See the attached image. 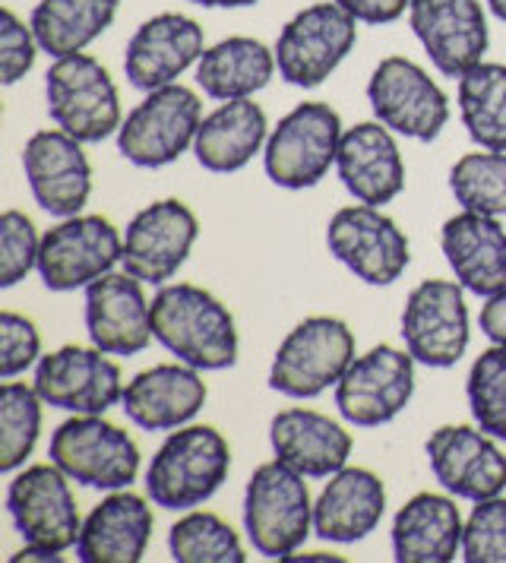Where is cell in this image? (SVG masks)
Masks as SVG:
<instances>
[{
  "label": "cell",
  "mask_w": 506,
  "mask_h": 563,
  "mask_svg": "<svg viewBox=\"0 0 506 563\" xmlns=\"http://www.w3.org/2000/svg\"><path fill=\"white\" fill-rule=\"evenodd\" d=\"M152 333L177 361L197 371H228L238 361L231 310L200 285H165L152 298Z\"/></svg>",
  "instance_id": "1"
},
{
  "label": "cell",
  "mask_w": 506,
  "mask_h": 563,
  "mask_svg": "<svg viewBox=\"0 0 506 563\" xmlns=\"http://www.w3.org/2000/svg\"><path fill=\"white\" fill-rule=\"evenodd\" d=\"M231 472L228 440L209 424H184L158 446L146 468V494L162 510H194L206 504Z\"/></svg>",
  "instance_id": "2"
},
{
  "label": "cell",
  "mask_w": 506,
  "mask_h": 563,
  "mask_svg": "<svg viewBox=\"0 0 506 563\" xmlns=\"http://www.w3.org/2000/svg\"><path fill=\"white\" fill-rule=\"evenodd\" d=\"M244 532L256 554L288 561L314 532V500L301 472L263 462L244 490Z\"/></svg>",
  "instance_id": "3"
},
{
  "label": "cell",
  "mask_w": 506,
  "mask_h": 563,
  "mask_svg": "<svg viewBox=\"0 0 506 563\" xmlns=\"http://www.w3.org/2000/svg\"><path fill=\"white\" fill-rule=\"evenodd\" d=\"M51 121L79 143H101L121 130V96L108 67L92 54L57 57L45 77Z\"/></svg>",
  "instance_id": "4"
},
{
  "label": "cell",
  "mask_w": 506,
  "mask_h": 563,
  "mask_svg": "<svg viewBox=\"0 0 506 563\" xmlns=\"http://www.w3.org/2000/svg\"><path fill=\"white\" fill-rule=\"evenodd\" d=\"M354 361V333L339 317H307L282 339L270 386L288 399H317Z\"/></svg>",
  "instance_id": "5"
},
{
  "label": "cell",
  "mask_w": 506,
  "mask_h": 563,
  "mask_svg": "<svg viewBox=\"0 0 506 563\" xmlns=\"http://www.w3.org/2000/svg\"><path fill=\"white\" fill-rule=\"evenodd\" d=\"M342 118L327 102H301L270 133L263 165L276 187L307 190L327 178L339 158Z\"/></svg>",
  "instance_id": "6"
},
{
  "label": "cell",
  "mask_w": 506,
  "mask_h": 563,
  "mask_svg": "<svg viewBox=\"0 0 506 563\" xmlns=\"http://www.w3.org/2000/svg\"><path fill=\"white\" fill-rule=\"evenodd\" d=\"M358 20L336 0L298 10L276 38L278 77L298 89H317L352 54Z\"/></svg>",
  "instance_id": "7"
},
{
  "label": "cell",
  "mask_w": 506,
  "mask_h": 563,
  "mask_svg": "<svg viewBox=\"0 0 506 563\" xmlns=\"http://www.w3.org/2000/svg\"><path fill=\"white\" fill-rule=\"evenodd\" d=\"M202 124L200 96L180 82L146 92L118 130V150L136 168H165L187 153Z\"/></svg>",
  "instance_id": "8"
},
{
  "label": "cell",
  "mask_w": 506,
  "mask_h": 563,
  "mask_svg": "<svg viewBox=\"0 0 506 563\" xmlns=\"http://www.w3.org/2000/svg\"><path fill=\"white\" fill-rule=\"evenodd\" d=\"M51 462L76 485L96 490H121L140 472V446L118 424L101 415H74L54 434Z\"/></svg>",
  "instance_id": "9"
},
{
  "label": "cell",
  "mask_w": 506,
  "mask_h": 563,
  "mask_svg": "<svg viewBox=\"0 0 506 563\" xmlns=\"http://www.w3.org/2000/svg\"><path fill=\"white\" fill-rule=\"evenodd\" d=\"M7 512L25 544L64 554L76 548L82 519L76 510L70 478L54 465H29L7 487Z\"/></svg>",
  "instance_id": "10"
},
{
  "label": "cell",
  "mask_w": 506,
  "mask_h": 563,
  "mask_svg": "<svg viewBox=\"0 0 506 563\" xmlns=\"http://www.w3.org/2000/svg\"><path fill=\"white\" fill-rule=\"evenodd\" d=\"M367 102L380 124L418 143L437 140L450 121L447 92L430 79L425 67H418L408 57L380 60L367 82Z\"/></svg>",
  "instance_id": "11"
},
{
  "label": "cell",
  "mask_w": 506,
  "mask_h": 563,
  "mask_svg": "<svg viewBox=\"0 0 506 563\" xmlns=\"http://www.w3.org/2000/svg\"><path fill=\"white\" fill-rule=\"evenodd\" d=\"M415 396V358L408 349L377 345L354 358L336 384V406L354 428L396 421Z\"/></svg>",
  "instance_id": "12"
},
{
  "label": "cell",
  "mask_w": 506,
  "mask_h": 563,
  "mask_svg": "<svg viewBox=\"0 0 506 563\" xmlns=\"http://www.w3.org/2000/svg\"><path fill=\"white\" fill-rule=\"evenodd\" d=\"M403 339L411 358L433 371H447L469 349L465 288L450 279H425L411 288L403 310Z\"/></svg>",
  "instance_id": "13"
},
{
  "label": "cell",
  "mask_w": 506,
  "mask_h": 563,
  "mask_svg": "<svg viewBox=\"0 0 506 563\" xmlns=\"http://www.w3.org/2000/svg\"><path fill=\"white\" fill-rule=\"evenodd\" d=\"M124 256V238L101 216H70L42 234L38 276L51 291L86 288L114 269Z\"/></svg>",
  "instance_id": "14"
},
{
  "label": "cell",
  "mask_w": 506,
  "mask_h": 563,
  "mask_svg": "<svg viewBox=\"0 0 506 563\" xmlns=\"http://www.w3.org/2000/svg\"><path fill=\"white\" fill-rule=\"evenodd\" d=\"M35 393L51 409L74 415H105L124 399L121 367L101 349L64 345L35 364Z\"/></svg>",
  "instance_id": "15"
},
{
  "label": "cell",
  "mask_w": 506,
  "mask_h": 563,
  "mask_svg": "<svg viewBox=\"0 0 506 563\" xmlns=\"http://www.w3.org/2000/svg\"><path fill=\"white\" fill-rule=\"evenodd\" d=\"M329 254L367 285H393L408 269L411 247L405 231L380 206H345L329 219Z\"/></svg>",
  "instance_id": "16"
},
{
  "label": "cell",
  "mask_w": 506,
  "mask_h": 563,
  "mask_svg": "<svg viewBox=\"0 0 506 563\" xmlns=\"http://www.w3.org/2000/svg\"><path fill=\"white\" fill-rule=\"evenodd\" d=\"M200 222L180 200H158L140 209L124 234V269L146 285H165L177 276L197 244Z\"/></svg>",
  "instance_id": "17"
},
{
  "label": "cell",
  "mask_w": 506,
  "mask_h": 563,
  "mask_svg": "<svg viewBox=\"0 0 506 563\" xmlns=\"http://www.w3.org/2000/svg\"><path fill=\"white\" fill-rule=\"evenodd\" d=\"M408 23L443 77L459 79L472 70L491 45L487 16L479 0H411Z\"/></svg>",
  "instance_id": "18"
},
{
  "label": "cell",
  "mask_w": 506,
  "mask_h": 563,
  "mask_svg": "<svg viewBox=\"0 0 506 563\" xmlns=\"http://www.w3.org/2000/svg\"><path fill=\"white\" fill-rule=\"evenodd\" d=\"M23 168L35 203L57 219L79 216L92 194V165L82 143L64 130H38L23 150Z\"/></svg>",
  "instance_id": "19"
},
{
  "label": "cell",
  "mask_w": 506,
  "mask_h": 563,
  "mask_svg": "<svg viewBox=\"0 0 506 563\" xmlns=\"http://www.w3.org/2000/svg\"><path fill=\"white\" fill-rule=\"evenodd\" d=\"M428 462L440 487L462 500H487L504 494L506 456L494 437L465 428L443 424L428 437Z\"/></svg>",
  "instance_id": "20"
},
{
  "label": "cell",
  "mask_w": 506,
  "mask_h": 563,
  "mask_svg": "<svg viewBox=\"0 0 506 563\" xmlns=\"http://www.w3.org/2000/svg\"><path fill=\"white\" fill-rule=\"evenodd\" d=\"M86 333L92 345L133 358L150 349L152 305L143 295V282L130 273H105L101 279L86 285Z\"/></svg>",
  "instance_id": "21"
},
{
  "label": "cell",
  "mask_w": 506,
  "mask_h": 563,
  "mask_svg": "<svg viewBox=\"0 0 506 563\" xmlns=\"http://www.w3.org/2000/svg\"><path fill=\"white\" fill-rule=\"evenodd\" d=\"M206 35L184 13H158L133 32L124 52V74L133 89L152 92L172 86L180 74L200 64Z\"/></svg>",
  "instance_id": "22"
},
{
  "label": "cell",
  "mask_w": 506,
  "mask_h": 563,
  "mask_svg": "<svg viewBox=\"0 0 506 563\" xmlns=\"http://www.w3.org/2000/svg\"><path fill=\"white\" fill-rule=\"evenodd\" d=\"M209 389L190 364H155L124 386L121 409L143 431H177L206 406Z\"/></svg>",
  "instance_id": "23"
},
{
  "label": "cell",
  "mask_w": 506,
  "mask_h": 563,
  "mask_svg": "<svg viewBox=\"0 0 506 563\" xmlns=\"http://www.w3.org/2000/svg\"><path fill=\"white\" fill-rule=\"evenodd\" d=\"M339 178L358 203H393L405 190V162L393 130L380 121H364L342 133Z\"/></svg>",
  "instance_id": "24"
},
{
  "label": "cell",
  "mask_w": 506,
  "mask_h": 563,
  "mask_svg": "<svg viewBox=\"0 0 506 563\" xmlns=\"http://www.w3.org/2000/svg\"><path fill=\"white\" fill-rule=\"evenodd\" d=\"M440 247L465 291L491 298L506 288V229L494 216L462 209L443 222Z\"/></svg>",
  "instance_id": "25"
},
{
  "label": "cell",
  "mask_w": 506,
  "mask_h": 563,
  "mask_svg": "<svg viewBox=\"0 0 506 563\" xmlns=\"http://www.w3.org/2000/svg\"><path fill=\"white\" fill-rule=\"evenodd\" d=\"M152 507L130 490H111L96 510L82 519L76 558L82 563L143 561L152 538Z\"/></svg>",
  "instance_id": "26"
},
{
  "label": "cell",
  "mask_w": 506,
  "mask_h": 563,
  "mask_svg": "<svg viewBox=\"0 0 506 563\" xmlns=\"http://www.w3.org/2000/svg\"><path fill=\"white\" fill-rule=\"evenodd\" d=\"M270 443L278 462L292 465L304 478H329L352 456V434L314 409L278 411L270 424Z\"/></svg>",
  "instance_id": "27"
},
{
  "label": "cell",
  "mask_w": 506,
  "mask_h": 563,
  "mask_svg": "<svg viewBox=\"0 0 506 563\" xmlns=\"http://www.w3.org/2000/svg\"><path fill=\"white\" fill-rule=\"evenodd\" d=\"M386 512V487L371 468H339L314 504V532L323 541L352 544L367 538Z\"/></svg>",
  "instance_id": "28"
},
{
  "label": "cell",
  "mask_w": 506,
  "mask_h": 563,
  "mask_svg": "<svg viewBox=\"0 0 506 563\" xmlns=\"http://www.w3.org/2000/svg\"><path fill=\"white\" fill-rule=\"evenodd\" d=\"M465 522L453 497L415 494L393 519V558L399 563H450L462 551Z\"/></svg>",
  "instance_id": "29"
},
{
  "label": "cell",
  "mask_w": 506,
  "mask_h": 563,
  "mask_svg": "<svg viewBox=\"0 0 506 563\" xmlns=\"http://www.w3.org/2000/svg\"><path fill=\"white\" fill-rule=\"evenodd\" d=\"M266 111L253 99H231L202 118L194 140V155L212 175H234L260 150H266Z\"/></svg>",
  "instance_id": "30"
},
{
  "label": "cell",
  "mask_w": 506,
  "mask_h": 563,
  "mask_svg": "<svg viewBox=\"0 0 506 563\" xmlns=\"http://www.w3.org/2000/svg\"><path fill=\"white\" fill-rule=\"evenodd\" d=\"M276 52L251 35H231L206 48L197 64V86L216 102L251 99L276 77Z\"/></svg>",
  "instance_id": "31"
},
{
  "label": "cell",
  "mask_w": 506,
  "mask_h": 563,
  "mask_svg": "<svg viewBox=\"0 0 506 563\" xmlns=\"http://www.w3.org/2000/svg\"><path fill=\"white\" fill-rule=\"evenodd\" d=\"M121 0H38L29 26L38 48L57 57L86 52L105 29L114 23Z\"/></svg>",
  "instance_id": "32"
},
{
  "label": "cell",
  "mask_w": 506,
  "mask_h": 563,
  "mask_svg": "<svg viewBox=\"0 0 506 563\" xmlns=\"http://www.w3.org/2000/svg\"><path fill=\"white\" fill-rule=\"evenodd\" d=\"M459 118L481 150L506 153V64H475L459 77Z\"/></svg>",
  "instance_id": "33"
},
{
  "label": "cell",
  "mask_w": 506,
  "mask_h": 563,
  "mask_svg": "<svg viewBox=\"0 0 506 563\" xmlns=\"http://www.w3.org/2000/svg\"><path fill=\"white\" fill-rule=\"evenodd\" d=\"M42 396L35 386L3 380L0 386V472H16L42 434Z\"/></svg>",
  "instance_id": "34"
},
{
  "label": "cell",
  "mask_w": 506,
  "mask_h": 563,
  "mask_svg": "<svg viewBox=\"0 0 506 563\" xmlns=\"http://www.w3.org/2000/svg\"><path fill=\"white\" fill-rule=\"evenodd\" d=\"M168 551L177 563H244V544L222 516L187 512L168 532Z\"/></svg>",
  "instance_id": "35"
},
{
  "label": "cell",
  "mask_w": 506,
  "mask_h": 563,
  "mask_svg": "<svg viewBox=\"0 0 506 563\" xmlns=\"http://www.w3.org/2000/svg\"><path fill=\"white\" fill-rule=\"evenodd\" d=\"M450 190L455 203L481 216H506V153L462 155L450 172Z\"/></svg>",
  "instance_id": "36"
},
{
  "label": "cell",
  "mask_w": 506,
  "mask_h": 563,
  "mask_svg": "<svg viewBox=\"0 0 506 563\" xmlns=\"http://www.w3.org/2000/svg\"><path fill=\"white\" fill-rule=\"evenodd\" d=\"M465 396L481 431L494 440H506V345H491L475 358Z\"/></svg>",
  "instance_id": "37"
},
{
  "label": "cell",
  "mask_w": 506,
  "mask_h": 563,
  "mask_svg": "<svg viewBox=\"0 0 506 563\" xmlns=\"http://www.w3.org/2000/svg\"><path fill=\"white\" fill-rule=\"evenodd\" d=\"M42 238L32 225V219L20 209H7L0 216V285L13 288L32 269H38Z\"/></svg>",
  "instance_id": "38"
},
{
  "label": "cell",
  "mask_w": 506,
  "mask_h": 563,
  "mask_svg": "<svg viewBox=\"0 0 506 563\" xmlns=\"http://www.w3.org/2000/svg\"><path fill=\"white\" fill-rule=\"evenodd\" d=\"M462 558L469 563H506V497L479 500L462 532Z\"/></svg>",
  "instance_id": "39"
},
{
  "label": "cell",
  "mask_w": 506,
  "mask_h": 563,
  "mask_svg": "<svg viewBox=\"0 0 506 563\" xmlns=\"http://www.w3.org/2000/svg\"><path fill=\"white\" fill-rule=\"evenodd\" d=\"M38 355H42V335L35 330V323L23 313L3 310L0 313V377L13 380L25 367L38 364Z\"/></svg>",
  "instance_id": "40"
},
{
  "label": "cell",
  "mask_w": 506,
  "mask_h": 563,
  "mask_svg": "<svg viewBox=\"0 0 506 563\" xmlns=\"http://www.w3.org/2000/svg\"><path fill=\"white\" fill-rule=\"evenodd\" d=\"M38 38L13 10H0V82L13 86L35 67Z\"/></svg>",
  "instance_id": "41"
},
{
  "label": "cell",
  "mask_w": 506,
  "mask_h": 563,
  "mask_svg": "<svg viewBox=\"0 0 506 563\" xmlns=\"http://www.w3.org/2000/svg\"><path fill=\"white\" fill-rule=\"evenodd\" d=\"M345 13H352L358 23L367 26H386L396 23L405 10L411 7V0H336Z\"/></svg>",
  "instance_id": "42"
},
{
  "label": "cell",
  "mask_w": 506,
  "mask_h": 563,
  "mask_svg": "<svg viewBox=\"0 0 506 563\" xmlns=\"http://www.w3.org/2000/svg\"><path fill=\"white\" fill-rule=\"evenodd\" d=\"M479 327L494 345H506V288L487 298V305L479 313Z\"/></svg>",
  "instance_id": "43"
},
{
  "label": "cell",
  "mask_w": 506,
  "mask_h": 563,
  "mask_svg": "<svg viewBox=\"0 0 506 563\" xmlns=\"http://www.w3.org/2000/svg\"><path fill=\"white\" fill-rule=\"evenodd\" d=\"M197 7H209V10H238V7H253L260 0H190Z\"/></svg>",
  "instance_id": "44"
},
{
  "label": "cell",
  "mask_w": 506,
  "mask_h": 563,
  "mask_svg": "<svg viewBox=\"0 0 506 563\" xmlns=\"http://www.w3.org/2000/svg\"><path fill=\"white\" fill-rule=\"evenodd\" d=\"M487 7H491V13H494L501 23H506V0H487Z\"/></svg>",
  "instance_id": "45"
}]
</instances>
